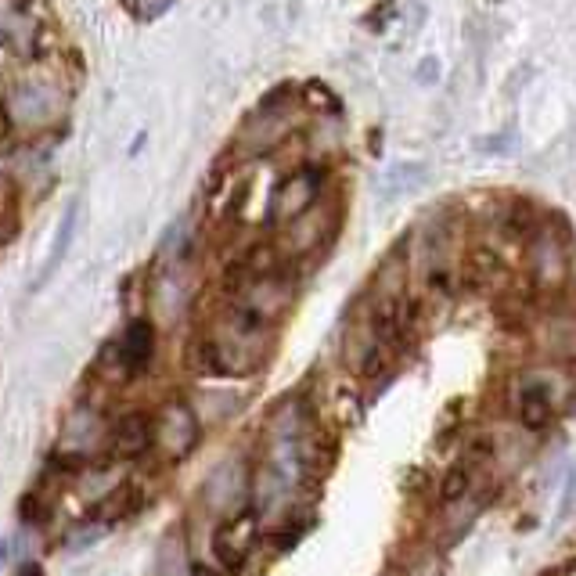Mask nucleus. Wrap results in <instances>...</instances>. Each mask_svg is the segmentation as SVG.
Masks as SVG:
<instances>
[{
  "instance_id": "nucleus-1",
  "label": "nucleus",
  "mask_w": 576,
  "mask_h": 576,
  "mask_svg": "<svg viewBox=\"0 0 576 576\" xmlns=\"http://www.w3.org/2000/svg\"><path fill=\"white\" fill-rule=\"evenodd\" d=\"M270 342H274V328L231 303L213 332L198 342V353H202V364L216 375L245 378L260 371V364L270 357Z\"/></svg>"
},
{
  "instance_id": "nucleus-2",
  "label": "nucleus",
  "mask_w": 576,
  "mask_h": 576,
  "mask_svg": "<svg viewBox=\"0 0 576 576\" xmlns=\"http://www.w3.org/2000/svg\"><path fill=\"white\" fill-rule=\"evenodd\" d=\"M576 404V378L555 364H537L512 375L504 389V407L522 429L540 432Z\"/></svg>"
},
{
  "instance_id": "nucleus-3",
  "label": "nucleus",
  "mask_w": 576,
  "mask_h": 576,
  "mask_svg": "<svg viewBox=\"0 0 576 576\" xmlns=\"http://www.w3.org/2000/svg\"><path fill=\"white\" fill-rule=\"evenodd\" d=\"M296 126V94L288 87H278L263 105L245 119L242 134H238V152L242 155H267L281 148L288 134Z\"/></svg>"
},
{
  "instance_id": "nucleus-4",
  "label": "nucleus",
  "mask_w": 576,
  "mask_h": 576,
  "mask_svg": "<svg viewBox=\"0 0 576 576\" xmlns=\"http://www.w3.org/2000/svg\"><path fill=\"white\" fill-rule=\"evenodd\" d=\"M342 224V206L335 198H321L317 206H310L303 216H296L292 224H285L278 252L288 260H306V256H317L324 245H332V238L339 234Z\"/></svg>"
},
{
  "instance_id": "nucleus-5",
  "label": "nucleus",
  "mask_w": 576,
  "mask_h": 576,
  "mask_svg": "<svg viewBox=\"0 0 576 576\" xmlns=\"http://www.w3.org/2000/svg\"><path fill=\"white\" fill-rule=\"evenodd\" d=\"M65 112V94L44 80H26L11 87L8 94V119L26 130H44Z\"/></svg>"
},
{
  "instance_id": "nucleus-6",
  "label": "nucleus",
  "mask_w": 576,
  "mask_h": 576,
  "mask_svg": "<svg viewBox=\"0 0 576 576\" xmlns=\"http://www.w3.org/2000/svg\"><path fill=\"white\" fill-rule=\"evenodd\" d=\"M324 198V170L321 166H299L292 170L274 191V202H270V216L281 220V224H292L296 216H303L310 206H317Z\"/></svg>"
},
{
  "instance_id": "nucleus-7",
  "label": "nucleus",
  "mask_w": 576,
  "mask_h": 576,
  "mask_svg": "<svg viewBox=\"0 0 576 576\" xmlns=\"http://www.w3.org/2000/svg\"><path fill=\"white\" fill-rule=\"evenodd\" d=\"M155 443L162 447L166 461H184L198 447V411L184 400L162 407L155 422Z\"/></svg>"
},
{
  "instance_id": "nucleus-8",
  "label": "nucleus",
  "mask_w": 576,
  "mask_h": 576,
  "mask_svg": "<svg viewBox=\"0 0 576 576\" xmlns=\"http://www.w3.org/2000/svg\"><path fill=\"white\" fill-rule=\"evenodd\" d=\"M256 533H260V515L252 512V508H242V512L227 515L224 526H220L213 537L216 562H220L224 569H231V573H238V569L249 562L252 544H256Z\"/></svg>"
},
{
  "instance_id": "nucleus-9",
  "label": "nucleus",
  "mask_w": 576,
  "mask_h": 576,
  "mask_svg": "<svg viewBox=\"0 0 576 576\" xmlns=\"http://www.w3.org/2000/svg\"><path fill=\"white\" fill-rule=\"evenodd\" d=\"M245 490H249V468H245L242 461H224V465H216L206 476V483H202V504L216 515L220 512L234 515L238 512V501L245 497Z\"/></svg>"
},
{
  "instance_id": "nucleus-10",
  "label": "nucleus",
  "mask_w": 576,
  "mask_h": 576,
  "mask_svg": "<svg viewBox=\"0 0 576 576\" xmlns=\"http://www.w3.org/2000/svg\"><path fill=\"white\" fill-rule=\"evenodd\" d=\"M116 357L126 368V375H137V371L148 368L155 357V324L144 321V317H134V321L126 324V332L119 335Z\"/></svg>"
},
{
  "instance_id": "nucleus-11",
  "label": "nucleus",
  "mask_w": 576,
  "mask_h": 576,
  "mask_svg": "<svg viewBox=\"0 0 576 576\" xmlns=\"http://www.w3.org/2000/svg\"><path fill=\"white\" fill-rule=\"evenodd\" d=\"M152 443H155V422L141 411L119 418L116 429H112V454L123 461H134L141 454H148Z\"/></svg>"
},
{
  "instance_id": "nucleus-12",
  "label": "nucleus",
  "mask_w": 576,
  "mask_h": 576,
  "mask_svg": "<svg viewBox=\"0 0 576 576\" xmlns=\"http://www.w3.org/2000/svg\"><path fill=\"white\" fill-rule=\"evenodd\" d=\"M101 436H105V425L94 411L80 407V411H72V418L65 422V432H62V454H72V458H87L90 447H98Z\"/></svg>"
},
{
  "instance_id": "nucleus-13",
  "label": "nucleus",
  "mask_w": 576,
  "mask_h": 576,
  "mask_svg": "<svg viewBox=\"0 0 576 576\" xmlns=\"http://www.w3.org/2000/svg\"><path fill=\"white\" fill-rule=\"evenodd\" d=\"M76 213H80V206H69V209H65L62 224H58V234H54V245H51V252H47L44 270H40V278L33 281V292H36V288H44L47 278H51L54 270L62 267L65 256H69V245H72V238H76Z\"/></svg>"
},
{
  "instance_id": "nucleus-14",
  "label": "nucleus",
  "mask_w": 576,
  "mask_h": 576,
  "mask_svg": "<svg viewBox=\"0 0 576 576\" xmlns=\"http://www.w3.org/2000/svg\"><path fill=\"white\" fill-rule=\"evenodd\" d=\"M159 576H191V555L184 530H170L159 544Z\"/></svg>"
},
{
  "instance_id": "nucleus-15",
  "label": "nucleus",
  "mask_w": 576,
  "mask_h": 576,
  "mask_svg": "<svg viewBox=\"0 0 576 576\" xmlns=\"http://www.w3.org/2000/svg\"><path fill=\"white\" fill-rule=\"evenodd\" d=\"M101 497H105V501L98 504V522H101V526H112V522L126 519V515H134V508L141 504V494H137L134 483H119Z\"/></svg>"
},
{
  "instance_id": "nucleus-16",
  "label": "nucleus",
  "mask_w": 576,
  "mask_h": 576,
  "mask_svg": "<svg viewBox=\"0 0 576 576\" xmlns=\"http://www.w3.org/2000/svg\"><path fill=\"white\" fill-rule=\"evenodd\" d=\"M29 22L22 15H15V11H8V15H0V44L11 47V51H22L29 40Z\"/></svg>"
},
{
  "instance_id": "nucleus-17",
  "label": "nucleus",
  "mask_w": 576,
  "mask_h": 576,
  "mask_svg": "<svg viewBox=\"0 0 576 576\" xmlns=\"http://www.w3.org/2000/svg\"><path fill=\"white\" fill-rule=\"evenodd\" d=\"M18 519L26 522V526H40V522L51 519V501L40 494H22V501H18Z\"/></svg>"
},
{
  "instance_id": "nucleus-18",
  "label": "nucleus",
  "mask_w": 576,
  "mask_h": 576,
  "mask_svg": "<svg viewBox=\"0 0 576 576\" xmlns=\"http://www.w3.org/2000/svg\"><path fill=\"white\" fill-rule=\"evenodd\" d=\"M404 576H443L440 555H436V551H414V555L407 558Z\"/></svg>"
},
{
  "instance_id": "nucleus-19",
  "label": "nucleus",
  "mask_w": 576,
  "mask_h": 576,
  "mask_svg": "<svg viewBox=\"0 0 576 576\" xmlns=\"http://www.w3.org/2000/svg\"><path fill=\"white\" fill-rule=\"evenodd\" d=\"M105 530H108V526H101V522H90V530H76L69 540H65V548H69V551L90 548V544H98V540L105 537Z\"/></svg>"
},
{
  "instance_id": "nucleus-20",
  "label": "nucleus",
  "mask_w": 576,
  "mask_h": 576,
  "mask_svg": "<svg viewBox=\"0 0 576 576\" xmlns=\"http://www.w3.org/2000/svg\"><path fill=\"white\" fill-rule=\"evenodd\" d=\"M173 0H134V15L141 18V22H152V18H159L162 11H170Z\"/></svg>"
},
{
  "instance_id": "nucleus-21",
  "label": "nucleus",
  "mask_w": 576,
  "mask_h": 576,
  "mask_svg": "<svg viewBox=\"0 0 576 576\" xmlns=\"http://www.w3.org/2000/svg\"><path fill=\"white\" fill-rule=\"evenodd\" d=\"M18 576H44V566H40V562H22Z\"/></svg>"
},
{
  "instance_id": "nucleus-22",
  "label": "nucleus",
  "mask_w": 576,
  "mask_h": 576,
  "mask_svg": "<svg viewBox=\"0 0 576 576\" xmlns=\"http://www.w3.org/2000/svg\"><path fill=\"white\" fill-rule=\"evenodd\" d=\"M8 558H11V540L0 537V573H4V566H8Z\"/></svg>"
},
{
  "instance_id": "nucleus-23",
  "label": "nucleus",
  "mask_w": 576,
  "mask_h": 576,
  "mask_svg": "<svg viewBox=\"0 0 576 576\" xmlns=\"http://www.w3.org/2000/svg\"><path fill=\"white\" fill-rule=\"evenodd\" d=\"M555 576H576V562H573V566H562V569H558Z\"/></svg>"
}]
</instances>
